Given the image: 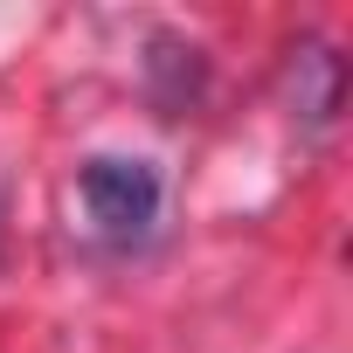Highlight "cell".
<instances>
[{"instance_id":"1","label":"cell","mask_w":353,"mask_h":353,"mask_svg":"<svg viewBox=\"0 0 353 353\" xmlns=\"http://www.w3.org/2000/svg\"><path fill=\"white\" fill-rule=\"evenodd\" d=\"M83 215L97 222V236H111V243H139L152 222H159V173H152V159H118V152H104V159H90L83 166Z\"/></svg>"},{"instance_id":"2","label":"cell","mask_w":353,"mask_h":353,"mask_svg":"<svg viewBox=\"0 0 353 353\" xmlns=\"http://www.w3.org/2000/svg\"><path fill=\"white\" fill-rule=\"evenodd\" d=\"M339 90H346L339 56H332L325 42H298V49H291V104H298V118H305V125H325V118L339 111Z\"/></svg>"},{"instance_id":"3","label":"cell","mask_w":353,"mask_h":353,"mask_svg":"<svg viewBox=\"0 0 353 353\" xmlns=\"http://www.w3.org/2000/svg\"><path fill=\"white\" fill-rule=\"evenodd\" d=\"M0 215H8V208H0ZM0 236H8V222H0Z\"/></svg>"}]
</instances>
